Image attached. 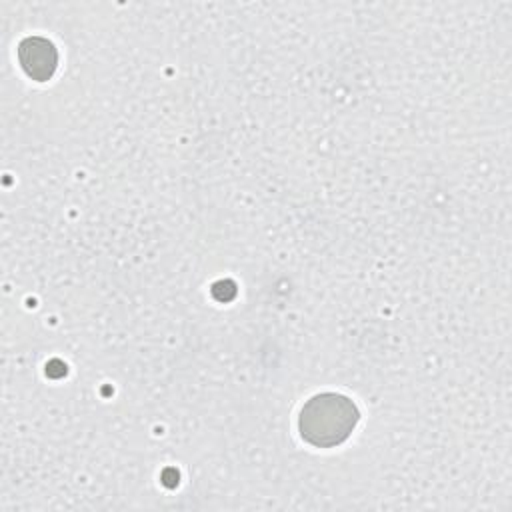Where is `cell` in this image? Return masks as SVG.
<instances>
[{
	"label": "cell",
	"instance_id": "1",
	"mask_svg": "<svg viewBox=\"0 0 512 512\" xmlns=\"http://www.w3.org/2000/svg\"><path fill=\"white\" fill-rule=\"evenodd\" d=\"M360 420L358 406L344 394H314L300 410L298 432L314 448H334L342 444Z\"/></svg>",
	"mask_w": 512,
	"mask_h": 512
},
{
	"label": "cell",
	"instance_id": "2",
	"mask_svg": "<svg viewBox=\"0 0 512 512\" xmlns=\"http://www.w3.org/2000/svg\"><path fill=\"white\" fill-rule=\"evenodd\" d=\"M18 62L28 78L46 82L56 72L58 52L48 38L28 36L18 44Z\"/></svg>",
	"mask_w": 512,
	"mask_h": 512
}]
</instances>
